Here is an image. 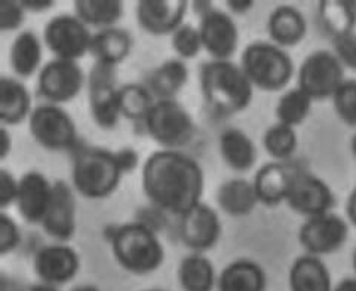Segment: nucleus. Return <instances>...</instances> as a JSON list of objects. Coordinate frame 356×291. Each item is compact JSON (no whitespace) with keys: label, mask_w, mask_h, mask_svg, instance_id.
Masks as SVG:
<instances>
[{"label":"nucleus","mask_w":356,"mask_h":291,"mask_svg":"<svg viewBox=\"0 0 356 291\" xmlns=\"http://www.w3.org/2000/svg\"><path fill=\"white\" fill-rule=\"evenodd\" d=\"M141 186L154 207L181 217L202 203L205 174L192 156L163 149L152 153L144 162Z\"/></svg>","instance_id":"nucleus-1"},{"label":"nucleus","mask_w":356,"mask_h":291,"mask_svg":"<svg viewBox=\"0 0 356 291\" xmlns=\"http://www.w3.org/2000/svg\"><path fill=\"white\" fill-rule=\"evenodd\" d=\"M199 85L209 109L222 118L247 110L254 97V86L241 64L230 60L207 61L200 67Z\"/></svg>","instance_id":"nucleus-2"},{"label":"nucleus","mask_w":356,"mask_h":291,"mask_svg":"<svg viewBox=\"0 0 356 291\" xmlns=\"http://www.w3.org/2000/svg\"><path fill=\"white\" fill-rule=\"evenodd\" d=\"M110 245L116 263L134 275L156 272L165 260V249L158 235L141 221L116 228L111 233Z\"/></svg>","instance_id":"nucleus-3"},{"label":"nucleus","mask_w":356,"mask_h":291,"mask_svg":"<svg viewBox=\"0 0 356 291\" xmlns=\"http://www.w3.org/2000/svg\"><path fill=\"white\" fill-rule=\"evenodd\" d=\"M124 175L115 152L103 148H82L74 155L72 184L86 199L111 196Z\"/></svg>","instance_id":"nucleus-4"},{"label":"nucleus","mask_w":356,"mask_h":291,"mask_svg":"<svg viewBox=\"0 0 356 291\" xmlns=\"http://www.w3.org/2000/svg\"><path fill=\"white\" fill-rule=\"evenodd\" d=\"M241 67L254 88L267 93L284 89L294 74L289 54L272 42H254L245 48Z\"/></svg>","instance_id":"nucleus-5"},{"label":"nucleus","mask_w":356,"mask_h":291,"mask_svg":"<svg viewBox=\"0 0 356 291\" xmlns=\"http://www.w3.org/2000/svg\"><path fill=\"white\" fill-rule=\"evenodd\" d=\"M144 127L153 141L166 150L184 148L195 137V122L177 100H156Z\"/></svg>","instance_id":"nucleus-6"},{"label":"nucleus","mask_w":356,"mask_h":291,"mask_svg":"<svg viewBox=\"0 0 356 291\" xmlns=\"http://www.w3.org/2000/svg\"><path fill=\"white\" fill-rule=\"evenodd\" d=\"M29 129L44 150L65 152L77 144V128L73 118L57 104H42L33 109L29 118Z\"/></svg>","instance_id":"nucleus-7"},{"label":"nucleus","mask_w":356,"mask_h":291,"mask_svg":"<svg viewBox=\"0 0 356 291\" xmlns=\"http://www.w3.org/2000/svg\"><path fill=\"white\" fill-rule=\"evenodd\" d=\"M298 88L312 100L331 98L344 79V67L331 51L319 49L305 58L298 69Z\"/></svg>","instance_id":"nucleus-8"},{"label":"nucleus","mask_w":356,"mask_h":291,"mask_svg":"<svg viewBox=\"0 0 356 291\" xmlns=\"http://www.w3.org/2000/svg\"><path fill=\"white\" fill-rule=\"evenodd\" d=\"M43 40L57 58L77 61L89 52L92 35L89 27L76 15L61 14L49 19L44 26Z\"/></svg>","instance_id":"nucleus-9"},{"label":"nucleus","mask_w":356,"mask_h":291,"mask_svg":"<svg viewBox=\"0 0 356 291\" xmlns=\"http://www.w3.org/2000/svg\"><path fill=\"white\" fill-rule=\"evenodd\" d=\"M116 67L95 63L89 73V111L102 129H113L119 124V88Z\"/></svg>","instance_id":"nucleus-10"},{"label":"nucleus","mask_w":356,"mask_h":291,"mask_svg":"<svg viewBox=\"0 0 356 291\" xmlns=\"http://www.w3.org/2000/svg\"><path fill=\"white\" fill-rule=\"evenodd\" d=\"M85 85V73L77 61L55 58L44 64L38 77V91L49 104L73 102Z\"/></svg>","instance_id":"nucleus-11"},{"label":"nucleus","mask_w":356,"mask_h":291,"mask_svg":"<svg viewBox=\"0 0 356 291\" xmlns=\"http://www.w3.org/2000/svg\"><path fill=\"white\" fill-rule=\"evenodd\" d=\"M349 238L348 221L334 212L307 219L298 230V242L310 255H327L339 251Z\"/></svg>","instance_id":"nucleus-12"},{"label":"nucleus","mask_w":356,"mask_h":291,"mask_svg":"<svg viewBox=\"0 0 356 291\" xmlns=\"http://www.w3.org/2000/svg\"><path fill=\"white\" fill-rule=\"evenodd\" d=\"M285 203L297 214L310 219L330 212L336 205V196L322 178L309 171H293Z\"/></svg>","instance_id":"nucleus-13"},{"label":"nucleus","mask_w":356,"mask_h":291,"mask_svg":"<svg viewBox=\"0 0 356 291\" xmlns=\"http://www.w3.org/2000/svg\"><path fill=\"white\" fill-rule=\"evenodd\" d=\"M218 212L208 204L199 203L180 217L178 235L181 242L193 253H205L214 249L221 237Z\"/></svg>","instance_id":"nucleus-14"},{"label":"nucleus","mask_w":356,"mask_h":291,"mask_svg":"<svg viewBox=\"0 0 356 291\" xmlns=\"http://www.w3.org/2000/svg\"><path fill=\"white\" fill-rule=\"evenodd\" d=\"M33 269L40 283L64 285L81 269V257L70 245L58 242L42 247L33 259Z\"/></svg>","instance_id":"nucleus-15"},{"label":"nucleus","mask_w":356,"mask_h":291,"mask_svg":"<svg viewBox=\"0 0 356 291\" xmlns=\"http://www.w3.org/2000/svg\"><path fill=\"white\" fill-rule=\"evenodd\" d=\"M197 29L202 39V47L213 60H230L236 52L239 29L229 14L214 8L200 17Z\"/></svg>","instance_id":"nucleus-16"},{"label":"nucleus","mask_w":356,"mask_h":291,"mask_svg":"<svg viewBox=\"0 0 356 291\" xmlns=\"http://www.w3.org/2000/svg\"><path fill=\"white\" fill-rule=\"evenodd\" d=\"M42 228L44 233L58 242H69L76 233V198L69 183H54L52 198Z\"/></svg>","instance_id":"nucleus-17"},{"label":"nucleus","mask_w":356,"mask_h":291,"mask_svg":"<svg viewBox=\"0 0 356 291\" xmlns=\"http://www.w3.org/2000/svg\"><path fill=\"white\" fill-rule=\"evenodd\" d=\"M188 9L186 0H140L136 15L138 26L153 36H165L181 27Z\"/></svg>","instance_id":"nucleus-18"},{"label":"nucleus","mask_w":356,"mask_h":291,"mask_svg":"<svg viewBox=\"0 0 356 291\" xmlns=\"http://www.w3.org/2000/svg\"><path fill=\"white\" fill-rule=\"evenodd\" d=\"M54 183L40 171H29L19 178L17 208L19 216L30 225H42L47 214Z\"/></svg>","instance_id":"nucleus-19"},{"label":"nucleus","mask_w":356,"mask_h":291,"mask_svg":"<svg viewBox=\"0 0 356 291\" xmlns=\"http://www.w3.org/2000/svg\"><path fill=\"white\" fill-rule=\"evenodd\" d=\"M293 171L282 162L263 165L254 175V189L259 203L266 207H276L286 200L291 186Z\"/></svg>","instance_id":"nucleus-20"},{"label":"nucleus","mask_w":356,"mask_h":291,"mask_svg":"<svg viewBox=\"0 0 356 291\" xmlns=\"http://www.w3.org/2000/svg\"><path fill=\"white\" fill-rule=\"evenodd\" d=\"M267 33L272 43L277 47H296L307 35V21L297 8L281 5L270 13L267 19Z\"/></svg>","instance_id":"nucleus-21"},{"label":"nucleus","mask_w":356,"mask_h":291,"mask_svg":"<svg viewBox=\"0 0 356 291\" xmlns=\"http://www.w3.org/2000/svg\"><path fill=\"white\" fill-rule=\"evenodd\" d=\"M289 291H332V276L321 257L305 254L294 260L288 274Z\"/></svg>","instance_id":"nucleus-22"},{"label":"nucleus","mask_w":356,"mask_h":291,"mask_svg":"<svg viewBox=\"0 0 356 291\" xmlns=\"http://www.w3.org/2000/svg\"><path fill=\"white\" fill-rule=\"evenodd\" d=\"M132 45L134 40L131 33L115 26L99 30L92 35L89 52L92 54L95 63L116 67L129 57Z\"/></svg>","instance_id":"nucleus-23"},{"label":"nucleus","mask_w":356,"mask_h":291,"mask_svg":"<svg viewBox=\"0 0 356 291\" xmlns=\"http://www.w3.org/2000/svg\"><path fill=\"white\" fill-rule=\"evenodd\" d=\"M267 276L263 266L250 259L227 265L217 279L218 291H266Z\"/></svg>","instance_id":"nucleus-24"},{"label":"nucleus","mask_w":356,"mask_h":291,"mask_svg":"<svg viewBox=\"0 0 356 291\" xmlns=\"http://www.w3.org/2000/svg\"><path fill=\"white\" fill-rule=\"evenodd\" d=\"M221 158L233 171H250L257 161V148L247 132L239 128H227L220 136Z\"/></svg>","instance_id":"nucleus-25"},{"label":"nucleus","mask_w":356,"mask_h":291,"mask_svg":"<svg viewBox=\"0 0 356 291\" xmlns=\"http://www.w3.org/2000/svg\"><path fill=\"white\" fill-rule=\"evenodd\" d=\"M31 95L29 89L14 77H0V122L18 125L31 115Z\"/></svg>","instance_id":"nucleus-26"},{"label":"nucleus","mask_w":356,"mask_h":291,"mask_svg":"<svg viewBox=\"0 0 356 291\" xmlns=\"http://www.w3.org/2000/svg\"><path fill=\"white\" fill-rule=\"evenodd\" d=\"M217 204L226 214L243 217L251 214L260 203L252 182L245 178H232L218 187Z\"/></svg>","instance_id":"nucleus-27"},{"label":"nucleus","mask_w":356,"mask_h":291,"mask_svg":"<svg viewBox=\"0 0 356 291\" xmlns=\"http://www.w3.org/2000/svg\"><path fill=\"white\" fill-rule=\"evenodd\" d=\"M188 81V69L183 60H168L147 76L146 86L156 100H175Z\"/></svg>","instance_id":"nucleus-28"},{"label":"nucleus","mask_w":356,"mask_h":291,"mask_svg":"<svg viewBox=\"0 0 356 291\" xmlns=\"http://www.w3.org/2000/svg\"><path fill=\"white\" fill-rule=\"evenodd\" d=\"M177 275L183 291H214L217 287L216 266L202 253L186 255Z\"/></svg>","instance_id":"nucleus-29"},{"label":"nucleus","mask_w":356,"mask_h":291,"mask_svg":"<svg viewBox=\"0 0 356 291\" xmlns=\"http://www.w3.org/2000/svg\"><path fill=\"white\" fill-rule=\"evenodd\" d=\"M42 54V42L36 33L29 30L21 31L9 49L10 69L17 76L27 79L39 70Z\"/></svg>","instance_id":"nucleus-30"},{"label":"nucleus","mask_w":356,"mask_h":291,"mask_svg":"<svg viewBox=\"0 0 356 291\" xmlns=\"http://www.w3.org/2000/svg\"><path fill=\"white\" fill-rule=\"evenodd\" d=\"M318 17L331 39L349 35L356 29V0H322Z\"/></svg>","instance_id":"nucleus-31"},{"label":"nucleus","mask_w":356,"mask_h":291,"mask_svg":"<svg viewBox=\"0 0 356 291\" xmlns=\"http://www.w3.org/2000/svg\"><path fill=\"white\" fill-rule=\"evenodd\" d=\"M124 2L120 0H76L74 15L89 27L110 29L124 17Z\"/></svg>","instance_id":"nucleus-32"},{"label":"nucleus","mask_w":356,"mask_h":291,"mask_svg":"<svg viewBox=\"0 0 356 291\" xmlns=\"http://www.w3.org/2000/svg\"><path fill=\"white\" fill-rule=\"evenodd\" d=\"M312 104H314V100L298 86L289 89V91L282 94L281 98L277 100L275 109L276 119L280 124L297 128L309 118Z\"/></svg>","instance_id":"nucleus-33"},{"label":"nucleus","mask_w":356,"mask_h":291,"mask_svg":"<svg viewBox=\"0 0 356 291\" xmlns=\"http://www.w3.org/2000/svg\"><path fill=\"white\" fill-rule=\"evenodd\" d=\"M154 103V97L146 85L127 84L119 88L120 115L129 120L144 122Z\"/></svg>","instance_id":"nucleus-34"},{"label":"nucleus","mask_w":356,"mask_h":291,"mask_svg":"<svg viewBox=\"0 0 356 291\" xmlns=\"http://www.w3.org/2000/svg\"><path fill=\"white\" fill-rule=\"evenodd\" d=\"M297 146L298 137L296 128L280 124V122L267 128L263 136V148L276 162L291 158L297 150Z\"/></svg>","instance_id":"nucleus-35"},{"label":"nucleus","mask_w":356,"mask_h":291,"mask_svg":"<svg viewBox=\"0 0 356 291\" xmlns=\"http://www.w3.org/2000/svg\"><path fill=\"white\" fill-rule=\"evenodd\" d=\"M331 100L334 110L343 124L356 128V79L344 81Z\"/></svg>","instance_id":"nucleus-36"},{"label":"nucleus","mask_w":356,"mask_h":291,"mask_svg":"<svg viewBox=\"0 0 356 291\" xmlns=\"http://www.w3.org/2000/svg\"><path fill=\"white\" fill-rule=\"evenodd\" d=\"M172 49L181 60H192L196 58L199 52L204 49L202 39H200L199 29L183 24L172 33Z\"/></svg>","instance_id":"nucleus-37"},{"label":"nucleus","mask_w":356,"mask_h":291,"mask_svg":"<svg viewBox=\"0 0 356 291\" xmlns=\"http://www.w3.org/2000/svg\"><path fill=\"white\" fill-rule=\"evenodd\" d=\"M21 242L19 228L5 211L0 214V255H8L18 249Z\"/></svg>","instance_id":"nucleus-38"},{"label":"nucleus","mask_w":356,"mask_h":291,"mask_svg":"<svg viewBox=\"0 0 356 291\" xmlns=\"http://www.w3.org/2000/svg\"><path fill=\"white\" fill-rule=\"evenodd\" d=\"M26 21V10L21 2L15 0H2L0 2V30L15 31Z\"/></svg>","instance_id":"nucleus-39"},{"label":"nucleus","mask_w":356,"mask_h":291,"mask_svg":"<svg viewBox=\"0 0 356 291\" xmlns=\"http://www.w3.org/2000/svg\"><path fill=\"white\" fill-rule=\"evenodd\" d=\"M334 55L339 58L344 69L356 72V33H349L332 39Z\"/></svg>","instance_id":"nucleus-40"},{"label":"nucleus","mask_w":356,"mask_h":291,"mask_svg":"<svg viewBox=\"0 0 356 291\" xmlns=\"http://www.w3.org/2000/svg\"><path fill=\"white\" fill-rule=\"evenodd\" d=\"M19 180L5 168L0 170V208L5 211L9 205L17 203Z\"/></svg>","instance_id":"nucleus-41"},{"label":"nucleus","mask_w":356,"mask_h":291,"mask_svg":"<svg viewBox=\"0 0 356 291\" xmlns=\"http://www.w3.org/2000/svg\"><path fill=\"white\" fill-rule=\"evenodd\" d=\"M115 153H116L118 162L122 168V171H124V174H128V173H132V171L137 170V166L140 164V156H138L136 149H134V148H122L120 150H118Z\"/></svg>","instance_id":"nucleus-42"},{"label":"nucleus","mask_w":356,"mask_h":291,"mask_svg":"<svg viewBox=\"0 0 356 291\" xmlns=\"http://www.w3.org/2000/svg\"><path fill=\"white\" fill-rule=\"evenodd\" d=\"M55 5L52 0H21V6L30 13H43Z\"/></svg>","instance_id":"nucleus-43"},{"label":"nucleus","mask_w":356,"mask_h":291,"mask_svg":"<svg viewBox=\"0 0 356 291\" xmlns=\"http://www.w3.org/2000/svg\"><path fill=\"white\" fill-rule=\"evenodd\" d=\"M10 149H13V137L9 136L6 127L3 125L2 129H0V159L5 161Z\"/></svg>","instance_id":"nucleus-44"},{"label":"nucleus","mask_w":356,"mask_h":291,"mask_svg":"<svg viewBox=\"0 0 356 291\" xmlns=\"http://www.w3.org/2000/svg\"><path fill=\"white\" fill-rule=\"evenodd\" d=\"M226 5L229 6L232 13H235L238 15L247 14L248 10L254 8V2H250V0H243V2H241V0H227Z\"/></svg>","instance_id":"nucleus-45"},{"label":"nucleus","mask_w":356,"mask_h":291,"mask_svg":"<svg viewBox=\"0 0 356 291\" xmlns=\"http://www.w3.org/2000/svg\"><path fill=\"white\" fill-rule=\"evenodd\" d=\"M346 214H348V220L356 228V187L352 190L348 198Z\"/></svg>","instance_id":"nucleus-46"},{"label":"nucleus","mask_w":356,"mask_h":291,"mask_svg":"<svg viewBox=\"0 0 356 291\" xmlns=\"http://www.w3.org/2000/svg\"><path fill=\"white\" fill-rule=\"evenodd\" d=\"M332 291H356V276L343 278Z\"/></svg>","instance_id":"nucleus-47"},{"label":"nucleus","mask_w":356,"mask_h":291,"mask_svg":"<svg viewBox=\"0 0 356 291\" xmlns=\"http://www.w3.org/2000/svg\"><path fill=\"white\" fill-rule=\"evenodd\" d=\"M192 5L199 17H204L205 14L209 13V10L214 9L213 2H192Z\"/></svg>","instance_id":"nucleus-48"},{"label":"nucleus","mask_w":356,"mask_h":291,"mask_svg":"<svg viewBox=\"0 0 356 291\" xmlns=\"http://www.w3.org/2000/svg\"><path fill=\"white\" fill-rule=\"evenodd\" d=\"M22 291H60V290H58L57 287H54V285L40 283V284H33V285H29V287H26V288L22 290Z\"/></svg>","instance_id":"nucleus-49"},{"label":"nucleus","mask_w":356,"mask_h":291,"mask_svg":"<svg viewBox=\"0 0 356 291\" xmlns=\"http://www.w3.org/2000/svg\"><path fill=\"white\" fill-rule=\"evenodd\" d=\"M70 291H102L97 285H91V284H83V285H77L74 288H72Z\"/></svg>","instance_id":"nucleus-50"},{"label":"nucleus","mask_w":356,"mask_h":291,"mask_svg":"<svg viewBox=\"0 0 356 291\" xmlns=\"http://www.w3.org/2000/svg\"><path fill=\"white\" fill-rule=\"evenodd\" d=\"M350 148H352V153H353V156H355V159H356V134L353 136V139H352V143H350Z\"/></svg>","instance_id":"nucleus-51"},{"label":"nucleus","mask_w":356,"mask_h":291,"mask_svg":"<svg viewBox=\"0 0 356 291\" xmlns=\"http://www.w3.org/2000/svg\"><path fill=\"white\" fill-rule=\"evenodd\" d=\"M352 266H353V271H355V275H356V249L352 254Z\"/></svg>","instance_id":"nucleus-52"},{"label":"nucleus","mask_w":356,"mask_h":291,"mask_svg":"<svg viewBox=\"0 0 356 291\" xmlns=\"http://www.w3.org/2000/svg\"><path fill=\"white\" fill-rule=\"evenodd\" d=\"M144 291H165V290H161V288H152V290H144Z\"/></svg>","instance_id":"nucleus-53"}]
</instances>
